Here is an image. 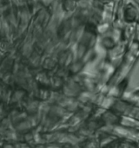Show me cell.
I'll list each match as a JSON object with an SVG mask.
<instances>
[{"label":"cell","mask_w":139,"mask_h":148,"mask_svg":"<svg viewBox=\"0 0 139 148\" xmlns=\"http://www.w3.org/2000/svg\"><path fill=\"white\" fill-rule=\"evenodd\" d=\"M2 79H3V82L5 84H8V85H10V84L12 82V81H13V78H12V76H11V75H10V73L4 74Z\"/></svg>","instance_id":"cell-3"},{"label":"cell","mask_w":139,"mask_h":148,"mask_svg":"<svg viewBox=\"0 0 139 148\" xmlns=\"http://www.w3.org/2000/svg\"><path fill=\"white\" fill-rule=\"evenodd\" d=\"M10 50V42L7 41H1L0 42V51L6 52Z\"/></svg>","instance_id":"cell-2"},{"label":"cell","mask_w":139,"mask_h":148,"mask_svg":"<svg viewBox=\"0 0 139 148\" xmlns=\"http://www.w3.org/2000/svg\"><path fill=\"white\" fill-rule=\"evenodd\" d=\"M1 126H3L5 129H11V123H10V117L6 118V119H3L1 122Z\"/></svg>","instance_id":"cell-4"},{"label":"cell","mask_w":139,"mask_h":148,"mask_svg":"<svg viewBox=\"0 0 139 148\" xmlns=\"http://www.w3.org/2000/svg\"><path fill=\"white\" fill-rule=\"evenodd\" d=\"M21 95H22V92H19V91H17L11 97V101L12 102H16L20 98H21Z\"/></svg>","instance_id":"cell-5"},{"label":"cell","mask_w":139,"mask_h":148,"mask_svg":"<svg viewBox=\"0 0 139 148\" xmlns=\"http://www.w3.org/2000/svg\"><path fill=\"white\" fill-rule=\"evenodd\" d=\"M10 91L6 88H2V94L0 99H2L4 102H8L10 100Z\"/></svg>","instance_id":"cell-1"}]
</instances>
